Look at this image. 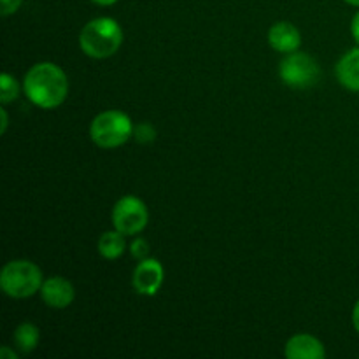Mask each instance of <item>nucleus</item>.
Listing matches in <instances>:
<instances>
[{
    "mask_svg": "<svg viewBox=\"0 0 359 359\" xmlns=\"http://www.w3.org/2000/svg\"><path fill=\"white\" fill-rule=\"evenodd\" d=\"M269 42L276 51L290 55L298 51L302 44L300 30L290 21H277L269 30Z\"/></svg>",
    "mask_w": 359,
    "mask_h": 359,
    "instance_id": "obj_9",
    "label": "nucleus"
},
{
    "mask_svg": "<svg viewBox=\"0 0 359 359\" xmlns=\"http://www.w3.org/2000/svg\"><path fill=\"white\" fill-rule=\"evenodd\" d=\"M42 272L35 263L28 259H14L2 269L0 273V287L11 298H28L41 291Z\"/></svg>",
    "mask_w": 359,
    "mask_h": 359,
    "instance_id": "obj_3",
    "label": "nucleus"
},
{
    "mask_svg": "<svg viewBox=\"0 0 359 359\" xmlns=\"http://www.w3.org/2000/svg\"><path fill=\"white\" fill-rule=\"evenodd\" d=\"M91 2L98 4V6H112V4H116L118 0H91Z\"/></svg>",
    "mask_w": 359,
    "mask_h": 359,
    "instance_id": "obj_22",
    "label": "nucleus"
},
{
    "mask_svg": "<svg viewBox=\"0 0 359 359\" xmlns=\"http://www.w3.org/2000/svg\"><path fill=\"white\" fill-rule=\"evenodd\" d=\"M14 344H16L18 351L21 354H28L39 346L41 340V332L34 323H21L16 330H14Z\"/></svg>",
    "mask_w": 359,
    "mask_h": 359,
    "instance_id": "obj_13",
    "label": "nucleus"
},
{
    "mask_svg": "<svg viewBox=\"0 0 359 359\" xmlns=\"http://www.w3.org/2000/svg\"><path fill=\"white\" fill-rule=\"evenodd\" d=\"M133 135V125L128 114L121 111H104L95 116L90 126V137L102 149L123 146Z\"/></svg>",
    "mask_w": 359,
    "mask_h": 359,
    "instance_id": "obj_4",
    "label": "nucleus"
},
{
    "mask_svg": "<svg viewBox=\"0 0 359 359\" xmlns=\"http://www.w3.org/2000/svg\"><path fill=\"white\" fill-rule=\"evenodd\" d=\"M112 224L118 231L125 235H137L147 226L149 212L146 203L137 196H123L112 207Z\"/></svg>",
    "mask_w": 359,
    "mask_h": 359,
    "instance_id": "obj_6",
    "label": "nucleus"
},
{
    "mask_svg": "<svg viewBox=\"0 0 359 359\" xmlns=\"http://www.w3.org/2000/svg\"><path fill=\"white\" fill-rule=\"evenodd\" d=\"M286 358L287 359H325L326 349L323 342L316 337L300 333L287 340L286 344Z\"/></svg>",
    "mask_w": 359,
    "mask_h": 359,
    "instance_id": "obj_10",
    "label": "nucleus"
},
{
    "mask_svg": "<svg viewBox=\"0 0 359 359\" xmlns=\"http://www.w3.org/2000/svg\"><path fill=\"white\" fill-rule=\"evenodd\" d=\"M125 233L118 231L116 228L112 231H105V233H102V237L98 238V252H100L105 259H118L119 256L125 252Z\"/></svg>",
    "mask_w": 359,
    "mask_h": 359,
    "instance_id": "obj_12",
    "label": "nucleus"
},
{
    "mask_svg": "<svg viewBox=\"0 0 359 359\" xmlns=\"http://www.w3.org/2000/svg\"><path fill=\"white\" fill-rule=\"evenodd\" d=\"M347 4H351V6H354V7H359V0H346Z\"/></svg>",
    "mask_w": 359,
    "mask_h": 359,
    "instance_id": "obj_23",
    "label": "nucleus"
},
{
    "mask_svg": "<svg viewBox=\"0 0 359 359\" xmlns=\"http://www.w3.org/2000/svg\"><path fill=\"white\" fill-rule=\"evenodd\" d=\"M23 91L37 107L51 111L60 107L69 95V79L62 67L41 62L30 67L23 79Z\"/></svg>",
    "mask_w": 359,
    "mask_h": 359,
    "instance_id": "obj_1",
    "label": "nucleus"
},
{
    "mask_svg": "<svg viewBox=\"0 0 359 359\" xmlns=\"http://www.w3.org/2000/svg\"><path fill=\"white\" fill-rule=\"evenodd\" d=\"M163 265L154 258H146L139 262L133 270V290L142 297H154L163 284Z\"/></svg>",
    "mask_w": 359,
    "mask_h": 359,
    "instance_id": "obj_7",
    "label": "nucleus"
},
{
    "mask_svg": "<svg viewBox=\"0 0 359 359\" xmlns=\"http://www.w3.org/2000/svg\"><path fill=\"white\" fill-rule=\"evenodd\" d=\"M335 74L339 83L346 90L359 93V48L351 49L339 60L335 67Z\"/></svg>",
    "mask_w": 359,
    "mask_h": 359,
    "instance_id": "obj_11",
    "label": "nucleus"
},
{
    "mask_svg": "<svg viewBox=\"0 0 359 359\" xmlns=\"http://www.w3.org/2000/svg\"><path fill=\"white\" fill-rule=\"evenodd\" d=\"M123 44V30L112 18H95L88 21L79 34L81 51L90 58H109Z\"/></svg>",
    "mask_w": 359,
    "mask_h": 359,
    "instance_id": "obj_2",
    "label": "nucleus"
},
{
    "mask_svg": "<svg viewBox=\"0 0 359 359\" xmlns=\"http://www.w3.org/2000/svg\"><path fill=\"white\" fill-rule=\"evenodd\" d=\"M0 358L2 359H18V354L14 353L13 349H9L7 346H4L2 349H0Z\"/></svg>",
    "mask_w": 359,
    "mask_h": 359,
    "instance_id": "obj_19",
    "label": "nucleus"
},
{
    "mask_svg": "<svg viewBox=\"0 0 359 359\" xmlns=\"http://www.w3.org/2000/svg\"><path fill=\"white\" fill-rule=\"evenodd\" d=\"M23 0H0V14L2 16H11L20 9Z\"/></svg>",
    "mask_w": 359,
    "mask_h": 359,
    "instance_id": "obj_17",
    "label": "nucleus"
},
{
    "mask_svg": "<svg viewBox=\"0 0 359 359\" xmlns=\"http://www.w3.org/2000/svg\"><path fill=\"white\" fill-rule=\"evenodd\" d=\"M18 95H20V86H18L16 79L11 74L4 72L0 76V102L6 105L9 102L16 100Z\"/></svg>",
    "mask_w": 359,
    "mask_h": 359,
    "instance_id": "obj_14",
    "label": "nucleus"
},
{
    "mask_svg": "<svg viewBox=\"0 0 359 359\" xmlns=\"http://www.w3.org/2000/svg\"><path fill=\"white\" fill-rule=\"evenodd\" d=\"M0 116H2V126H0V133L7 132V125H9V116H7L6 107L0 109Z\"/></svg>",
    "mask_w": 359,
    "mask_h": 359,
    "instance_id": "obj_20",
    "label": "nucleus"
},
{
    "mask_svg": "<svg viewBox=\"0 0 359 359\" xmlns=\"http://www.w3.org/2000/svg\"><path fill=\"white\" fill-rule=\"evenodd\" d=\"M41 297L44 304L51 309H67L76 298L72 283L65 277H49L42 283Z\"/></svg>",
    "mask_w": 359,
    "mask_h": 359,
    "instance_id": "obj_8",
    "label": "nucleus"
},
{
    "mask_svg": "<svg viewBox=\"0 0 359 359\" xmlns=\"http://www.w3.org/2000/svg\"><path fill=\"white\" fill-rule=\"evenodd\" d=\"M130 251H132L133 258L142 262V259H146L147 256H149V244H147V241H144V238H135L133 244L130 245Z\"/></svg>",
    "mask_w": 359,
    "mask_h": 359,
    "instance_id": "obj_16",
    "label": "nucleus"
},
{
    "mask_svg": "<svg viewBox=\"0 0 359 359\" xmlns=\"http://www.w3.org/2000/svg\"><path fill=\"white\" fill-rule=\"evenodd\" d=\"M353 325H354V330L359 333V300L356 302V305H354L353 309Z\"/></svg>",
    "mask_w": 359,
    "mask_h": 359,
    "instance_id": "obj_21",
    "label": "nucleus"
},
{
    "mask_svg": "<svg viewBox=\"0 0 359 359\" xmlns=\"http://www.w3.org/2000/svg\"><path fill=\"white\" fill-rule=\"evenodd\" d=\"M279 76L284 84L297 90L314 86L321 76L319 63L307 53H290L279 65Z\"/></svg>",
    "mask_w": 359,
    "mask_h": 359,
    "instance_id": "obj_5",
    "label": "nucleus"
},
{
    "mask_svg": "<svg viewBox=\"0 0 359 359\" xmlns=\"http://www.w3.org/2000/svg\"><path fill=\"white\" fill-rule=\"evenodd\" d=\"M133 135H135V139L142 144L153 142V140L156 139V132H154V128L149 123H142V125H139L137 128H133Z\"/></svg>",
    "mask_w": 359,
    "mask_h": 359,
    "instance_id": "obj_15",
    "label": "nucleus"
},
{
    "mask_svg": "<svg viewBox=\"0 0 359 359\" xmlns=\"http://www.w3.org/2000/svg\"><path fill=\"white\" fill-rule=\"evenodd\" d=\"M351 34H353L354 41H356L358 46H359V11L356 14H354L353 23H351Z\"/></svg>",
    "mask_w": 359,
    "mask_h": 359,
    "instance_id": "obj_18",
    "label": "nucleus"
}]
</instances>
